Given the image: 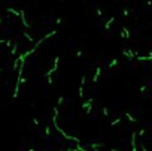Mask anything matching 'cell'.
I'll use <instances>...</instances> for the list:
<instances>
[{
	"label": "cell",
	"mask_w": 152,
	"mask_h": 151,
	"mask_svg": "<svg viewBox=\"0 0 152 151\" xmlns=\"http://www.w3.org/2000/svg\"><path fill=\"white\" fill-rule=\"evenodd\" d=\"M20 16H21V21H22V25L25 29H29L30 27V24L27 23V18H25V12L24 11H20Z\"/></svg>",
	"instance_id": "1"
},
{
	"label": "cell",
	"mask_w": 152,
	"mask_h": 151,
	"mask_svg": "<svg viewBox=\"0 0 152 151\" xmlns=\"http://www.w3.org/2000/svg\"><path fill=\"white\" fill-rule=\"evenodd\" d=\"M131 151H137V147H136V132H133V135H131Z\"/></svg>",
	"instance_id": "2"
},
{
	"label": "cell",
	"mask_w": 152,
	"mask_h": 151,
	"mask_svg": "<svg viewBox=\"0 0 152 151\" xmlns=\"http://www.w3.org/2000/svg\"><path fill=\"white\" fill-rule=\"evenodd\" d=\"M136 58L137 60H140V61H146V60H152V51L149 52L148 56H136Z\"/></svg>",
	"instance_id": "3"
},
{
	"label": "cell",
	"mask_w": 152,
	"mask_h": 151,
	"mask_svg": "<svg viewBox=\"0 0 152 151\" xmlns=\"http://www.w3.org/2000/svg\"><path fill=\"white\" fill-rule=\"evenodd\" d=\"M100 73H102V67H97V69H95V73H94V76H93V82H94V84L98 81V76H100Z\"/></svg>",
	"instance_id": "4"
},
{
	"label": "cell",
	"mask_w": 152,
	"mask_h": 151,
	"mask_svg": "<svg viewBox=\"0 0 152 151\" xmlns=\"http://www.w3.org/2000/svg\"><path fill=\"white\" fill-rule=\"evenodd\" d=\"M121 38H125V39H130V32L127 27H122V32H121Z\"/></svg>",
	"instance_id": "5"
},
{
	"label": "cell",
	"mask_w": 152,
	"mask_h": 151,
	"mask_svg": "<svg viewBox=\"0 0 152 151\" xmlns=\"http://www.w3.org/2000/svg\"><path fill=\"white\" fill-rule=\"evenodd\" d=\"M89 106H93V97H89L88 100H85L82 103V109H87V108H89Z\"/></svg>",
	"instance_id": "6"
},
{
	"label": "cell",
	"mask_w": 152,
	"mask_h": 151,
	"mask_svg": "<svg viewBox=\"0 0 152 151\" xmlns=\"http://www.w3.org/2000/svg\"><path fill=\"white\" fill-rule=\"evenodd\" d=\"M115 23V18H113V16H112V18H109V20H107V23H106V25H104V29L106 30H109L110 29V25Z\"/></svg>",
	"instance_id": "7"
},
{
	"label": "cell",
	"mask_w": 152,
	"mask_h": 151,
	"mask_svg": "<svg viewBox=\"0 0 152 151\" xmlns=\"http://www.w3.org/2000/svg\"><path fill=\"white\" fill-rule=\"evenodd\" d=\"M118 63H119V61H118V58H113V60L110 61V63H109V66H107V67H109V69H112V67H115Z\"/></svg>",
	"instance_id": "8"
},
{
	"label": "cell",
	"mask_w": 152,
	"mask_h": 151,
	"mask_svg": "<svg viewBox=\"0 0 152 151\" xmlns=\"http://www.w3.org/2000/svg\"><path fill=\"white\" fill-rule=\"evenodd\" d=\"M9 14H14L15 16H20V12H18V11H15V9H12V8H7V9H6Z\"/></svg>",
	"instance_id": "9"
},
{
	"label": "cell",
	"mask_w": 152,
	"mask_h": 151,
	"mask_svg": "<svg viewBox=\"0 0 152 151\" xmlns=\"http://www.w3.org/2000/svg\"><path fill=\"white\" fill-rule=\"evenodd\" d=\"M125 117H127V118H128V120H130L131 123H137V120L134 118V117H133V115H131L130 112H127V114H125Z\"/></svg>",
	"instance_id": "10"
},
{
	"label": "cell",
	"mask_w": 152,
	"mask_h": 151,
	"mask_svg": "<svg viewBox=\"0 0 152 151\" xmlns=\"http://www.w3.org/2000/svg\"><path fill=\"white\" fill-rule=\"evenodd\" d=\"M16 49H18V45H16V43H14V45H12V51H11V56H15L16 54Z\"/></svg>",
	"instance_id": "11"
},
{
	"label": "cell",
	"mask_w": 152,
	"mask_h": 151,
	"mask_svg": "<svg viewBox=\"0 0 152 151\" xmlns=\"http://www.w3.org/2000/svg\"><path fill=\"white\" fill-rule=\"evenodd\" d=\"M84 94H85V91H84V85H80V87H79V97H80V99L84 97Z\"/></svg>",
	"instance_id": "12"
},
{
	"label": "cell",
	"mask_w": 152,
	"mask_h": 151,
	"mask_svg": "<svg viewBox=\"0 0 152 151\" xmlns=\"http://www.w3.org/2000/svg\"><path fill=\"white\" fill-rule=\"evenodd\" d=\"M45 136H46V138H49L51 136V129L46 126V127H45Z\"/></svg>",
	"instance_id": "13"
},
{
	"label": "cell",
	"mask_w": 152,
	"mask_h": 151,
	"mask_svg": "<svg viewBox=\"0 0 152 151\" xmlns=\"http://www.w3.org/2000/svg\"><path fill=\"white\" fill-rule=\"evenodd\" d=\"M22 34H24V36H25V39H27V40H29V42H33V38H31V36H30V34H29V33H27V32H24Z\"/></svg>",
	"instance_id": "14"
},
{
	"label": "cell",
	"mask_w": 152,
	"mask_h": 151,
	"mask_svg": "<svg viewBox=\"0 0 152 151\" xmlns=\"http://www.w3.org/2000/svg\"><path fill=\"white\" fill-rule=\"evenodd\" d=\"M119 123H121V117L116 118V120H113V121L110 123V126H116V124H119Z\"/></svg>",
	"instance_id": "15"
},
{
	"label": "cell",
	"mask_w": 152,
	"mask_h": 151,
	"mask_svg": "<svg viewBox=\"0 0 152 151\" xmlns=\"http://www.w3.org/2000/svg\"><path fill=\"white\" fill-rule=\"evenodd\" d=\"M5 45H6V47H9V48H11V47L14 45V42H12V40H5Z\"/></svg>",
	"instance_id": "16"
},
{
	"label": "cell",
	"mask_w": 152,
	"mask_h": 151,
	"mask_svg": "<svg viewBox=\"0 0 152 151\" xmlns=\"http://www.w3.org/2000/svg\"><path fill=\"white\" fill-rule=\"evenodd\" d=\"M63 102H64V96H60V97H58V102H57V103H58V106H60Z\"/></svg>",
	"instance_id": "17"
},
{
	"label": "cell",
	"mask_w": 152,
	"mask_h": 151,
	"mask_svg": "<svg viewBox=\"0 0 152 151\" xmlns=\"http://www.w3.org/2000/svg\"><path fill=\"white\" fill-rule=\"evenodd\" d=\"M103 115L104 117H109V109L107 108H103Z\"/></svg>",
	"instance_id": "18"
},
{
	"label": "cell",
	"mask_w": 152,
	"mask_h": 151,
	"mask_svg": "<svg viewBox=\"0 0 152 151\" xmlns=\"http://www.w3.org/2000/svg\"><path fill=\"white\" fill-rule=\"evenodd\" d=\"M146 88H148V85H142V87H140V93H145Z\"/></svg>",
	"instance_id": "19"
},
{
	"label": "cell",
	"mask_w": 152,
	"mask_h": 151,
	"mask_svg": "<svg viewBox=\"0 0 152 151\" xmlns=\"http://www.w3.org/2000/svg\"><path fill=\"white\" fill-rule=\"evenodd\" d=\"M76 57H78V58H79V57H82V51H80V49L76 51Z\"/></svg>",
	"instance_id": "20"
},
{
	"label": "cell",
	"mask_w": 152,
	"mask_h": 151,
	"mask_svg": "<svg viewBox=\"0 0 152 151\" xmlns=\"http://www.w3.org/2000/svg\"><path fill=\"white\" fill-rule=\"evenodd\" d=\"M97 15H98V16H102V15H103V12H102L100 8H97Z\"/></svg>",
	"instance_id": "21"
},
{
	"label": "cell",
	"mask_w": 152,
	"mask_h": 151,
	"mask_svg": "<svg viewBox=\"0 0 152 151\" xmlns=\"http://www.w3.org/2000/svg\"><path fill=\"white\" fill-rule=\"evenodd\" d=\"M33 124H34V126H39V120L37 118H33Z\"/></svg>",
	"instance_id": "22"
},
{
	"label": "cell",
	"mask_w": 152,
	"mask_h": 151,
	"mask_svg": "<svg viewBox=\"0 0 152 151\" xmlns=\"http://www.w3.org/2000/svg\"><path fill=\"white\" fill-rule=\"evenodd\" d=\"M122 14H124V16H128V14H130V12H128V9H124V11H122Z\"/></svg>",
	"instance_id": "23"
},
{
	"label": "cell",
	"mask_w": 152,
	"mask_h": 151,
	"mask_svg": "<svg viewBox=\"0 0 152 151\" xmlns=\"http://www.w3.org/2000/svg\"><path fill=\"white\" fill-rule=\"evenodd\" d=\"M80 85H85V76L80 78Z\"/></svg>",
	"instance_id": "24"
},
{
	"label": "cell",
	"mask_w": 152,
	"mask_h": 151,
	"mask_svg": "<svg viewBox=\"0 0 152 151\" xmlns=\"http://www.w3.org/2000/svg\"><path fill=\"white\" fill-rule=\"evenodd\" d=\"M46 79H48V84L51 85L52 84V76H46Z\"/></svg>",
	"instance_id": "25"
},
{
	"label": "cell",
	"mask_w": 152,
	"mask_h": 151,
	"mask_svg": "<svg viewBox=\"0 0 152 151\" xmlns=\"http://www.w3.org/2000/svg\"><path fill=\"white\" fill-rule=\"evenodd\" d=\"M61 21H63V18H60V16H58V18L55 20V24H61Z\"/></svg>",
	"instance_id": "26"
},
{
	"label": "cell",
	"mask_w": 152,
	"mask_h": 151,
	"mask_svg": "<svg viewBox=\"0 0 152 151\" xmlns=\"http://www.w3.org/2000/svg\"><path fill=\"white\" fill-rule=\"evenodd\" d=\"M143 135H145V129H142V130L139 132V136H143Z\"/></svg>",
	"instance_id": "27"
},
{
	"label": "cell",
	"mask_w": 152,
	"mask_h": 151,
	"mask_svg": "<svg viewBox=\"0 0 152 151\" xmlns=\"http://www.w3.org/2000/svg\"><path fill=\"white\" fill-rule=\"evenodd\" d=\"M27 151H36L34 148H29V150H27Z\"/></svg>",
	"instance_id": "28"
},
{
	"label": "cell",
	"mask_w": 152,
	"mask_h": 151,
	"mask_svg": "<svg viewBox=\"0 0 152 151\" xmlns=\"http://www.w3.org/2000/svg\"><path fill=\"white\" fill-rule=\"evenodd\" d=\"M0 43H5V39H0Z\"/></svg>",
	"instance_id": "29"
},
{
	"label": "cell",
	"mask_w": 152,
	"mask_h": 151,
	"mask_svg": "<svg viewBox=\"0 0 152 151\" xmlns=\"http://www.w3.org/2000/svg\"><path fill=\"white\" fill-rule=\"evenodd\" d=\"M110 151H118V150H115V148H112V150H110Z\"/></svg>",
	"instance_id": "30"
},
{
	"label": "cell",
	"mask_w": 152,
	"mask_h": 151,
	"mask_svg": "<svg viewBox=\"0 0 152 151\" xmlns=\"http://www.w3.org/2000/svg\"><path fill=\"white\" fill-rule=\"evenodd\" d=\"M0 24H2V18H0Z\"/></svg>",
	"instance_id": "31"
},
{
	"label": "cell",
	"mask_w": 152,
	"mask_h": 151,
	"mask_svg": "<svg viewBox=\"0 0 152 151\" xmlns=\"http://www.w3.org/2000/svg\"><path fill=\"white\" fill-rule=\"evenodd\" d=\"M151 69H152V66H151Z\"/></svg>",
	"instance_id": "32"
}]
</instances>
